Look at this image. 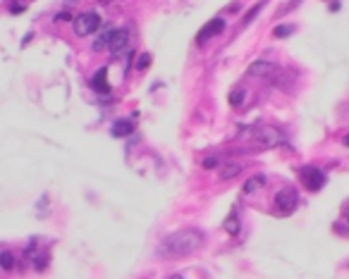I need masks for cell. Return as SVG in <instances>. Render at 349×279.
Returning a JSON list of instances; mask_svg holds the SVG:
<instances>
[{"instance_id": "cell-14", "label": "cell", "mask_w": 349, "mask_h": 279, "mask_svg": "<svg viewBox=\"0 0 349 279\" xmlns=\"http://www.w3.org/2000/svg\"><path fill=\"white\" fill-rule=\"evenodd\" d=\"M0 268H2V270H12V268H14V256H12L10 251H2V253H0Z\"/></svg>"}, {"instance_id": "cell-2", "label": "cell", "mask_w": 349, "mask_h": 279, "mask_svg": "<svg viewBox=\"0 0 349 279\" xmlns=\"http://www.w3.org/2000/svg\"><path fill=\"white\" fill-rule=\"evenodd\" d=\"M275 215H290L296 210V203H299V196H296L294 189L284 186L280 191L275 193Z\"/></svg>"}, {"instance_id": "cell-9", "label": "cell", "mask_w": 349, "mask_h": 279, "mask_svg": "<svg viewBox=\"0 0 349 279\" xmlns=\"http://www.w3.org/2000/svg\"><path fill=\"white\" fill-rule=\"evenodd\" d=\"M91 86H94V91H100V93H108V91H110L108 69H106V67H103V69H98V72L94 74V79H91Z\"/></svg>"}, {"instance_id": "cell-6", "label": "cell", "mask_w": 349, "mask_h": 279, "mask_svg": "<svg viewBox=\"0 0 349 279\" xmlns=\"http://www.w3.org/2000/svg\"><path fill=\"white\" fill-rule=\"evenodd\" d=\"M251 139L258 141L263 148H266V146H275L278 141H282V136L273 127H261V129H256V131H251Z\"/></svg>"}, {"instance_id": "cell-19", "label": "cell", "mask_w": 349, "mask_h": 279, "mask_svg": "<svg viewBox=\"0 0 349 279\" xmlns=\"http://www.w3.org/2000/svg\"><path fill=\"white\" fill-rule=\"evenodd\" d=\"M204 167H206V170H213V167H220L218 158H206V160H204Z\"/></svg>"}, {"instance_id": "cell-20", "label": "cell", "mask_w": 349, "mask_h": 279, "mask_svg": "<svg viewBox=\"0 0 349 279\" xmlns=\"http://www.w3.org/2000/svg\"><path fill=\"white\" fill-rule=\"evenodd\" d=\"M261 7H263V0H261V2H258V5H256V7H254V10L249 12V14H246V19H244V24H249V21L254 19V17H256V12L261 10Z\"/></svg>"}, {"instance_id": "cell-1", "label": "cell", "mask_w": 349, "mask_h": 279, "mask_svg": "<svg viewBox=\"0 0 349 279\" xmlns=\"http://www.w3.org/2000/svg\"><path fill=\"white\" fill-rule=\"evenodd\" d=\"M204 246V234L198 229H180L168 234L156 246V256L165 258V260H172V258H184L196 253L198 248Z\"/></svg>"}, {"instance_id": "cell-4", "label": "cell", "mask_w": 349, "mask_h": 279, "mask_svg": "<svg viewBox=\"0 0 349 279\" xmlns=\"http://www.w3.org/2000/svg\"><path fill=\"white\" fill-rule=\"evenodd\" d=\"M299 177H302V182L308 191H320L323 189V184H326V174L318 170V167H304V170L299 172Z\"/></svg>"}, {"instance_id": "cell-23", "label": "cell", "mask_w": 349, "mask_h": 279, "mask_svg": "<svg viewBox=\"0 0 349 279\" xmlns=\"http://www.w3.org/2000/svg\"><path fill=\"white\" fill-rule=\"evenodd\" d=\"M172 279H182V277H172Z\"/></svg>"}, {"instance_id": "cell-13", "label": "cell", "mask_w": 349, "mask_h": 279, "mask_svg": "<svg viewBox=\"0 0 349 279\" xmlns=\"http://www.w3.org/2000/svg\"><path fill=\"white\" fill-rule=\"evenodd\" d=\"M263 184H266V177L263 174H256V177H251V179H246V184H244V193H254L258 191Z\"/></svg>"}, {"instance_id": "cell-5", "label": "cell", "mask_w": 349, "mask_h": 279, "mask_svg": "<svg viewBox=\"0 0 349 279\" xmlns=\"http://www.w3.org/2000/svg\"><path fill=\"white\" fill-rule=\"evenodd\" d=\"M246 74L249 76H261V79H278V74H280V67H275L273 62H263V60H258V62L249 64V69H246Z\"/></svg>"}, {"instance_id": "cell-15", "label": "cell", "mask_w": 349, "mask_h": 279, "mask_svg": "<svg viewBox=\"0 0 349 279\" xmlns=\"http://www.w3.org/2000/svg\"><path fill=\"white\" fill-rule=\"evenodd\" d=\"M292 31H294V26H292V24H280V26H275L273 36H275V38H287Z\"/></svg>"}, {"instance_id": "cell-12", "label": "cell", "mask_w": 349, "mask_h": 279, "mask_svg": "<svg viewBox=\"0 0 349 279\" xmlns=\"http://www.w3.org/2000/svg\"><path fill=\"white\" fill-rule=\"evenodd\" d=\"M240 172H242L240 162H228V165H222V167H220V179H225V182H228V179H234Z\"/></svg>"}, {"instance_id": "cell-10", "label": "cell", "mask_w": 349, "mask_h": 279, "mask_svg": "<svg viewBox=\"0 0 349 279\" xmlns=\"http://www.w3.org/2000/svg\"><path fill=\"white\" fill-rule=\"evenodd\" d=\"M112 33H115V29H112V26H106V29L96 36V41H94V50H108Z\"/></svg>"}, {"instance_id": "cell-22", "label": "cell", "mask_w": 349, "mask_h": 279, "mask_svg": "<svg viewBox=\"0 0 349 279\" xmlns=\"http://www.w3.org/2000/svg\"><path fill=\"white\" fill-rule=\"evenodd\" d=\"M344 146H349V134H347V136H344Z\"/></svg>"}, {"instance_id": "cell-16", "label": "cell", "mask_w": 349, "mask_h": 279, "mask_svg": "<svg viewBox=\"0 0 349 279\" xmlns=\"http://www.w3.org/2000/svg\"><path fill=\"white\" fill-rule=\"evenodd\" d=\"M225 229H228L230 234H237V232H240V220H237V215H234V213L228 217V222H225Z\"/></svg>"}, {"instance_id": "cell-7", "label": "cell", "mask_w": 349, "mask_h": 279, "mask_svg": "<svg viewBox=\"0 0 349 279\" xmlns=\"http://www.w3.org/2000/svg\"><path fill=\"white\" fill-rule=\"evenodd\" d=\"M222 29H225V19L216 17V19H210V21L206 24V26L201 29V33H198V38H196V41H198V43H206L208 38H210V36H218V33L222 31Z\"/></svg>"}, {"instance_id": "cell-17", "label": "cell", "mask_w": 349, "mask_h": 279, "mask_svg": "<svg viewBox=\"0 0 349 279\" xmlns=\"http://www.w3.org/2000/svg\"><path fill=\"white\" fill-rule=\"evenodd\" d=\"M242 100H244V91L242 88H237L234 93H230V105H240Z\"/></svg>"}, {"instance_id": "cell-21", "label": "cell", "mask_w": 349, "mask_h": 279, "mask_svg": "<svg viewBox=\"0 0 349 279\" xmlns=\"http://www.w3.org/2000/svg\"><path fill=\"white\" fill-rule=\"evenodd\" d=\"M344 217H347V222H349V205L344 208Z\"/></svg>"}, {"instance_id": "cell-11", "label": "cell", "mask_w": 349, "mask_h": 279, "mask_svg": "<svg viewBox=\"0 0 349 279\" xmlns=\"http://www.w3.org/2000/svg\"><path fill=\"white\" fill-rule=\"evenodd\" d=\"M110 131H112V136H130L132 131H134V127H132L130 119H118Z\"/></svg>"}, {"instance_id": "cell-8", "label": "cell", "mask_w": 349, "mask_h": 279, "mask_svg": "<svg viewBox=\"0 0 349 279\" xmlns=\"http://www.w3.org/2000/svg\"><path fill=\"white\" fill-rule=\"evenodd\" d=\"M127 41H130V31H127V29H115L112 38H110L108 50H110V53H120V50H124Z\"/></svg>"}, {"instance_id": "cell-18", "label": "cell", "mask_w": 349, "mask_h": 279, "mask_svg": "<svg viewBox=\"0 0 349 279\" xmlns=\"http://www.w3.org/2000/svg\"><path fill=\"white\" fill-rule=\"evenodd\" d=\"M151 64V55H142L139 60H136V69H146Z\"/></svg>"}, {"instance_id": "cell-3", "label": "cell", "mask_w": 349, "mask_h": 279, "mask_svg": "<svg viewBox=\"0 0 349 279\" xmlns=\"http://www.w3.org/2000/svg\"><path fill=\"white\" fill-rule=\"evenodd\" d=\"M98 26H100V17L96 12H84V14L74 17V33L76 36H88V33L98 31Z\"/></svg>"}]
</instances>
